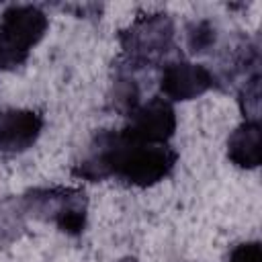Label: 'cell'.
I'll return each instance as SVG.
<instances>
[{
  "label": "cell",
  "instance_id": "cell-7",
  "mask_svg": "<svg viewBox=\"0 0 262 262\" xmlns=\"http://www.w3.org/2000/svg\"><path fill=\"white\" fill-rule=\"evenodd\" d=\"M215 43V29L211 23L201 20L192 27V31L188 33V45L192 51H205Z\"/></svg>",
  "mask_w": 262,
  "mask_h": 262
},
{
  "label": "cell",
  "instance_id": "cell-6",
  "mask_svg": "<svg viewBox=\"0 0 262 262\" xmlns=\"http://www.w3.org/2000/svg\"><path fill=\"white\" fill-rule=\"evenodd\" d=\"M229 158L244 168H256L260 162V127L256 121H246L229 137Z\"/></svg>",
  "mask_w": 262,
  "mask_h": 262
},
{
  "label": "cell",
  "instance_id": "cell-8",
  "mask_svg": "<svg viewBox=\"0 0 262 262\" xmlns=\"http://www.w3.org/2000/svg\"><path fill=\"white\" fill-rule=\"evenodd\" d=\"M229 262H262V252L256 242L252 244H242L231 252Z\"/></svg>",
  "mask_w": 262,
  "mask_h": 262
},
{
  "label": "cell",
  "instance_id": "cell-2",
  "mask_svg": "<svg viewBox=\"0 0 262 262\" xmlns=\"http://www.w3.org/2000/svg\"><path fill=\"white\" fill-rule=\"evenodd\" d=\"M123 45L135 63H151L168 53L172 45V23L164 14H154L137 20L123 33Z\"/></svg>",
  "mask_w": 262,
  "mask_h": 262
},
{
  "label": "cell",
  "instance_id": "cell-3",
  "mask_svg": "<svg viewBox=\"0 0 262 262\" xmlns=\"http://www.w3.org/2000/svg\"><path fill=\"white\" fill-rule=\"evenodd\" d=\"M174 127L176 117L170 102L164 98H151L129 113V125L121 135L135 143H164L174 133Z\"/></svg>",
  "mask_w": 262,
  "mask_h": 262
},
{
  "label": "cell",
  "instance_id": "cell-1",
  "mask_svg": "<svg viewBox=\"0 0 262 262\" xmlns=\"http://www.w3.org/2000/svg\"><path fill=\"white\" fill-rule=\"evenodd\" d=\"M47 29L45 14L35 6H12L0 25V68L20 63Z\"/></svg>",
  "mask_w": 262,
  "mask_h": 262
},
{
  "label": "cell",
  "instance_id": "cell-9",
  "mask_svg": "<svg viewBox=\"0 0 262 262\" xmlns=\"http://www.w3.org/2000/svg\"><path fill=\"white\" fill-rule=\"evenodd\" d=\"M121 262H133V260H121Z\"/></svg>",
  "mask_w": 262,
  "mask_h": 262
},
{
  "label": "cell",
  "instance_id": "cell-4",
  "mask_svg": "<svg viewBox=\"0 0 262 262\" xmlns=\"http://www.w3.org/2000/svg\"><path fill=\"white\" fill-rule=\"evenodd\" d=\"M213 86V74L199 63L176 61L170 63L162 74V90L168 98L188 100Z\"/></svg>",
  "mask_w": 262,
  "mask_h": 262
},
{
  "label": "cell",
  "instance_id": "cell-5",
  "mask_svg": "<svg viewBox=\"0 0 262 262\" xmlns=\"http://www.w3.org/2000/svg\"><path fill=\"white\" fill-rule=\"evenodd\" d=\"M43 119L33 111H12L0 119V149L23 151L39 135Z\"/></svg>",
  "mask_w": 262,
  "mask_h": 262
}]
</instances>
